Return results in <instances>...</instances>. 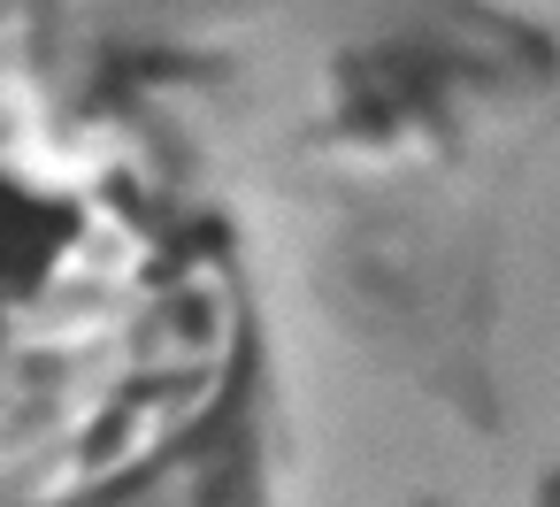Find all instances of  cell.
<instances>
[{"mask_svg": "<svg viewBox=\"0 0 560 507\" xmlns=\"http://www.w3.org/2000/svg\"><path fill=\"white\" fill-rule=\"evenodd\" d=\"M24 70L39 78V85H55V70H62V24H70V0H24Z\"/></svg>", "mask_w": 560, "mask_h": 507, "instance_id": "cell-1", "label": "cell"}, {"mask_svg": "<svg viewBox=\"0 0 560 507\" xmlns=\"http://www.w3.org/2000/svg\"><path fill=\"white\" fill-rule=\"evenodd\" d=\"M16 384L47 392V384H62V361H47V354H24V361H16Z\"/></svg>", "mask_w": 560, "mask_h": 507, "instance_id": "cell-2", "label": "cell"}, {"mask_svg": "<svg viewBox=\"0 0 560 507\" xmlns=\"http://www.w3.org/2000/svg\"><path fill=\"white\" fill-rule=\"evenodd\" d=\"M529 507H560V461H545V469H537V484H529Z\"/></svg>", "mask_w": 560, "mask_h": 507, "instance_id": "cell-3", "label": "cell"}, {"mask_svg": "<svg viewBox=\"0 0 560 507\" xmlns=\"http://www.w3.org/2000/svg\"><path fill=\"white\" fill-rule=\"evenodd\" d=\"M24 16V0H0V24H16Z\"/></svg>", "mask_w": 560, "mask_h": 507, "instance_id": "cell-4", "label": "cell"}, {"mask_svg": "<svg viewBox=\"0 0 560 507\" xmlns=\"http://www.w3.org/2000/svg\"><path fill=\"white\" fill-rule=\"evenodd\" d=\"M415 507H453V499H415Z\"/></svg>", "mask_w": 560, "mask_h": 507, "instance_id": "cell-5", "label": "cell"}, {"mask_svg": "<svg viewBox=\"0 0 560 507\" xmlns=\"http://www.w3.org/2000/svg\"><path fill=\"white\" fill-rule=\"evenodd\" d=\"M0 346H9V323H0Z\"/></svg>", "mask_w": 560, "mask_h": 507, "instance_id": "cell-6", "label": "cell"}]
</instances>
